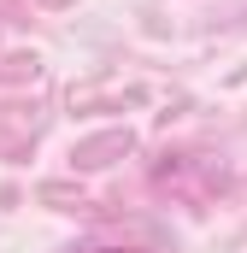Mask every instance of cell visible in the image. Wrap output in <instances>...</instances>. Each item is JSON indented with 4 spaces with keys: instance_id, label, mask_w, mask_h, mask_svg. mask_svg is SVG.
<instances>
[{
    "instance_id": "6da1fadb",
    "label": "cell",
    "mask_w": 247,
    "mask_h": 253,
    "mask_svg": "<svg viewBox=\"0 0 247 253\" xmlns=\"http://www.w3.org/2000/svg\"><path fill=\"white\" fill-rule=\"evenodd\" d=\"M71 253H147V248H135V242H82Z\"/></svg>"
}]
</instances>
